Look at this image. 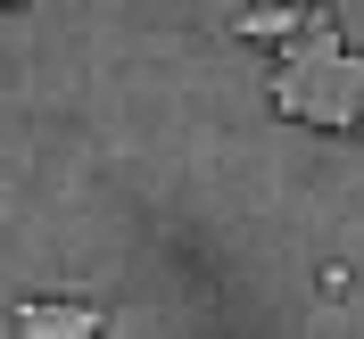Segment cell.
Listing matches in <instances>:
<instances>
[{
    "label": "cell",
    "mask_w": 364,
    "mask_h": 339,
    "mask_svg": "<svg viewBox=\"0 0 364 339\" xmlns=\"http://www.w3.org/2000/svg\"><path fill=\"white\" fill-rule=\"evenodd\" d=\"M306 25H315V9H282V0H257V9H240V17H232V33H240V42H282V50H290Z\"/></svg>",
    "instance_id": "3"
},
{
    "label": "cell",
    "mask_w": 364,
    "mask_h": 339,
    "mask_svg": "<svg viewBox=\"0 0 364 339\" xmlns=\"http://www.w3.org/2000/svg\"><path fill=\"white\" fill-rule=\"evenodd\" d=\"M273 108L298 116V124H323V133H364V50H348L340 17L315 9V25L282 50L273 67Z\"/></svg>",
    "instance_id": "1"
},
{
    "label": "cell",
    "mask_w": 364,
    "mask_h": 339,
    "mask_svg": "<svg viewBox=\"0 0 364 339\" xmlns=\"http://www.w3.org/2000/svg\"><path fill=\"white\" fill-rule=\"evenodd\" d=\"M9 331L17 339H100V306L91 298H17Z\"/></svg>",
    "instance_id": "2"
}]
</instances>
